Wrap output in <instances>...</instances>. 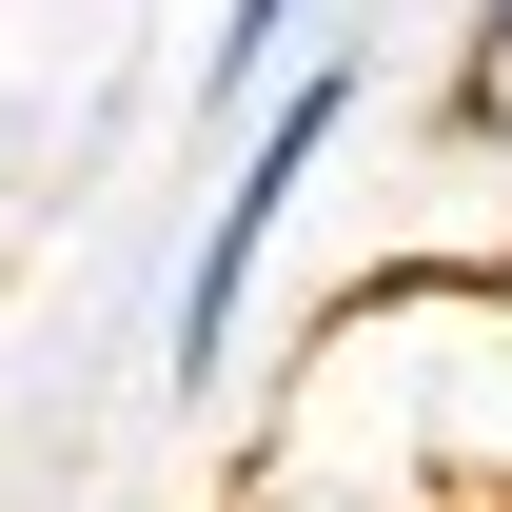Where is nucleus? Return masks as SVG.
Segmentation results:
<instances>
[{
	"instance_id": "nucleus-1",
	"label": "nucleus",
	"mask_w": 512,
	"mask_h": 512,
	"mask_svg": "<svg viewBox=\"0 0 512 512\" xmlns=\"http://www.w3.org/2000/svg\"><path fill=\"white\" fill-rule=\"evenodd\" d=\"M335 138H355V60H296V79H276V119H256V158L217 178V217H197V256H178V335H158V375H178V394L237 375L256 256H276V217H296V178H316Z\"/></svg>"
},
{
	"instance_id": "nucleus-2",
	"label": "nucleus",
	"mask_w": 512,
	"mask_h": 512,
	"mask_svg": "<svg viewBox=\"0 0 512 512\" xmlns=\"http://www.w3.org/2000/svg\"><path fill=\"white\" fill-rule=\"evenodd\" d=\"M316 60V0H217V60H197V99L217 119H256V79H296Z\"/></svg>"
},
{
	"instance_id": "nucleus-3",
	"label": "nucleus",
	"mask_w": 512,
	"mask_h": 512,
	"mask_svg": "<svg viewBox=\"0 0 512 512\" xmlns=\"http://www.w3.org/2000/svg\"><path fill=\"white\" fill-rule=\"evenodd\" d=\"M493 99H512V0H493V60H473V119H493Z\"/></svg>"
},
{
	"instance_id": "nucleus-4",
	"label": "nucleus",
	"mask_w": 512,
	"mask_h": 512,
	"mask_svg": "<svg viewBox=\"0 0 512 512\" xmlns=\"http://www.w3.org/2000/svg\"><path fill=\"white\" fill-rule=\"evenodd\" d=\"M493 296H512V256H493Z\"/></svg>"
}]
</instances>
